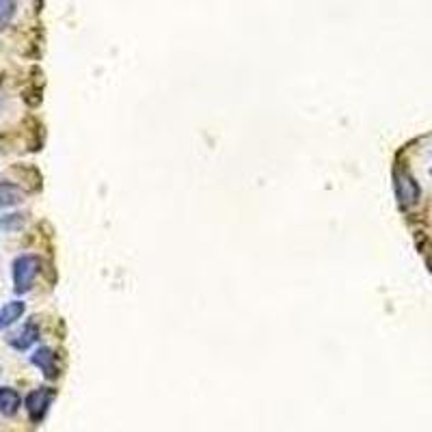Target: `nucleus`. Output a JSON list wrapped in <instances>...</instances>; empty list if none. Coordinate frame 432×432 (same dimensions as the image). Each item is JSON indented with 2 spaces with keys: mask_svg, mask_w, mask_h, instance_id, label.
Here are the masks:
<instances>
[{
  "mask_svg": "<svg viewBox=\"0 0 432 432\" xmlns=\"http://www.w3.org/2000/svg\"><path fill=\"white\" fill-rule=\"evenodd\" d=\"M24 214H5L3 218H0V227H3L5 231H18L24 227Z\"/></svg>",
  "mask_w": 432,
  "mask_h": 432,
  "instance_id": "nucleus-9",
  "label": "nucleus"
},
{
  "mask_svg": "<svg viewBox=\"0 0 432 432\" xmlns=\"http://www.w3.org/2000/svg\"><path fill=\"white\" fill-rule=\"evenodd\" d=\"M50 400H52V394L48 389H35L28 394L26 398V411L28 415H31L33 422H39L43 415H46L48 407H50Z\"/></svg>",
  "mask_w": 432,
  "mask_h": 432,
  "instance_id": "nucleus-4",
  "label": "nucleus"
},
{
  "mask_svg": "<svg viewBox=\"0 0 432 432\" xmlns=\"http://www.w3.org/2000/svg\"><path fill=\"white\" fill-rule=\"evenodd\" d=\"M13 13H16V3L13 0H0V28H5L11 22Z\"/></svg>",
  "mask_w": 432,
  "mask_h": 432,
  "instance_id": "nucleus-10",
  "label": "nucleus"
},
{
  "mask_svg": "<svg viewBox=\"0 0 432 432\" xmlns=\"http://www.w3.org/2000/svg\"><path fill=\"white\" fill-rule=\"evenodd\" d=\"M396 197L402 205H413L417 203L422 195V188L413 180V175H409L407 171H398L396 173Z\"/></svg>",
  "mask_w": 432,
  "mask_h": 432,
  "instance_id": "nucleus-2",
  "label": "nucleus"
},
{
  "mask_svg": "<svg viewBox=\"0 0 432 432\" xmlns=\"http://www.w3.org/2000/svg\"><path fill=\"white\" fill-rule=\"evenodd\" d=\"M26 311L24 301H9L0 307V329H9V326L16 324Z\"/></svg>",
  "mask_w": 432,
  "mask_h": 432,
  "instance_id": "nucleus-7",
  "label": "nucleus"
},
{
  "mask_svg": "<svg viewBox=\"0 0 432 432\" xmlns=\"http://www.w3.org/2000/svg\"><path fill=\"white\" fill-rule=\"evenodd\" d=\"M37 339H39V326H37L35 320L24 322V324H22V329H20L18 333H13V335L7 337L9 346H11V348H16V350H20V352L31 348Z\"/></svg>",
  "mask_w": 432,
  "mask_h": 432,
  "instance_id": "nucleus-3",
  "label": "nucleus"
},
{
  "mask_svg": "<svg viewBox=\"0 0 432 432\" xmlns=\"http://www.w3.org/2000/svg\"><path fill=\"white\" fill-rule=\"evenodd\" d=\"M26 197V192L22 190V186H18L16 182L9 180H0V210H7V207L20 205Z\"/></svg>",
  "mask_w": 432,
  "mask_h": 432,
  "instance_id": "nucleus-6",
  "label": "nucleus"
},
{
  "mask_svg": "<svg viewBox=\"0 0 432 432\" xmlns=\"http://www.w3.org/2000/svg\"><path fill=\"white\" fill-rule=\"evenodd\" d=\"M39 273V258L33 253H22L11 264V277H13V292L26 294L33 290L35 277Z\"/></svg>",
  "mask_w": 432,
  "mask_h": 432,
  "instance_id": "nucleus-1",
  "label": "nucleus"
},
{
  "mask_svg": "<svg viewBox=\"0 0 432 432\" xmlns=\"http://www.w3.org/2000/svg\"><path fill=\"white\" fill-rule=\"evenodd\" d=\"M22 407L20 394L13 387H0V413L5 417H13Z\"/></svg>",
  "mask_w": 432,
  "mask_h": 432,
  "instance_id": "nucleus-8",
  "label": "nucleus"
},
{
  "mask_svg": "<svg viewBox=\"0 0 432 432\" xmlns=\"http://www.w3.org/2000/svg\"><path fill=\"white\" fill-rule=\"evenodd\" d=\"M31 363L35 367H39L46 378H54L58 374V372H56V356H54L52 348H48V346H39L31 354Z\"/></svg>",
  "mask_w": 432,
  "mask_h": 432,
  "instance_id": "nucleus-5",
  "label": "nucleus"
}]
</instances>
